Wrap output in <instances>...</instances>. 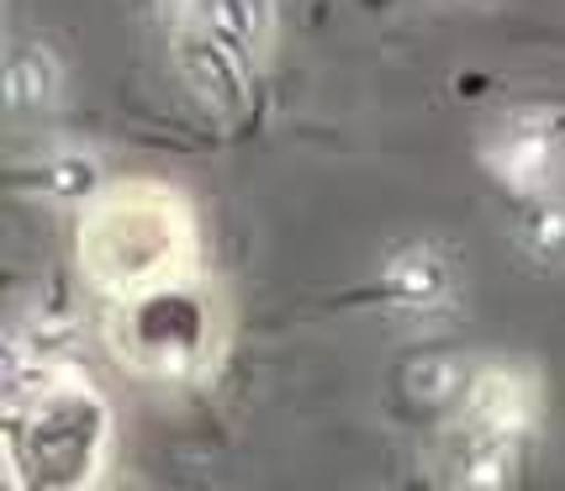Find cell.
Returning a JSON list of instances; mask_svg holds the SVG:
<instances>
[{
	"label": "cell",
	"mask_w": 565,
	"mask_h": 491,
	"mask_svg": "<svg viewBox=\"0 0 565 491\" xmlns=\"http://www.w3.org/2000/svg\"><path fill=\"white\" fill-rule=\"evenodd\" d=\"M58 100V64L38 43H17L6 53V111L11 117H38Z\"/></svg>",
	"instance_id": "cell-9"
},
{
	"label": "cell",
	"mask_w": 565,
	"mask_h": 491,
	"mask_svg": "<svg viewBox=\"0 0 565 491\" xmlns=\"http://www.w3.org/2000/svg\"><path fill=\"white\" fill-rule=\"evenodd\" d=\"M170 43H174V64L185 74V85H191L212 111H238L248 100V64L227 49V43H217L212 26H196V32L170 38Z\"/></svg>",
	"instance_id": "cell-7"
},
{
	"label": "cell",
	"mask_w": 565,
	"mask_h": 491,
	"mask_svg": "<svg viewBox=\"0 0 565 491\" xmlns=\"http://www.w3.org/2000/svg\"><path fill=\"white\" fill-rule=\"evenodd\" d=\"M106 455V407L85 381L64 392H49L26 407H11L6 423V466L11 491H26L38 476V491H79Z\"/></svg>",
	"instance_id": "cell-2"
},
{
	"label": "cell",
	"mask_w": 565,
	"mask_h": 491,
	"mask_svg": "<svg viewBox=\"0 0 565 491\" xmlns=\"http://www.w3.org/2000/svg\"><path fill=\"white\" fill-rule=\"evenodd\" d=\"M518 248L540 265V270H565V196H529L513 222Z\"/></svg>",
	"instance_id": "cell-11"
},
{
	"label": "cell",
	"mask_w": 565,
	"mask_h": 491,
	"mask_svg": "<svg viewBox=\"0 0 565 491\" xmlns=\"http://www.w3.org/2000/svg\"><path fill=\"white\" fill-rule=\"evenodd\" d=\"M460 6H487V0H460Z\"/></svg>",
	"instance_id": "cell-15"
},
{
	"label": "cell",
	"mask_w": 565,
	"mask_h": 491,
	"mask_svg": "<svg viewBox=\"0 0 565 491\" xmlns=\"http://www.w3.org/2000/svg\"><path fill=\"white\" fill-rule=\"evenodd\" d=\"M460 413H466V428L523 439L540 423V381L518 365H476L460 392Z\"/></svg>",
	"instance_id": "cell-6"
},
{
	"label": "cell",
	"mask_w": 565,
	"mask_h": 491,
	"mask_svg": "<svg viewBox=\"0 0 565 491\" xmlns=\"http://www.w3.org/2000/svg\"><path fill=\"white\" fill-rule=\"evenodd\" d=\"M79 491H111V487H100V481H85V487H79Z\"/></svg>",
	"instance_id": "cell-14"
},
{
	"label": "cell",
	"mask_w": 565,
	"mask_h": 491,
	"mask_svg": "<svg viewBox=\"0 0 565 491\" xmlns=\"http://www.w3.org/2000/svg\"><path fill=\"white\" fill-rule=\"evenodd\" d=\"M79 265L117 301L185 286L196 265V217L164 185H122L90 201L79 222Z\"/></svg>",
	"instance_id": "cell-1"
},
{
	"label": "cell",
	"mask_w": 565,
	"mask_h": 491,
	"mask_svg": "<svg viewBox=\"0 0 565 491\" xmlns=\"http://www.w3.org/2000/svg\"><path fill=\"white\" fill-rule=\"evenodd\" d=\"M518 476V439L466 428V439L449 455V487L455 491H513Z\"/></svg>",
	"instance_id": "cell-8"
},
{
	"label": "cell",
	"mask_w": 565,
	"mask_h": 491,
	"mask_svg": "<svg viewBox=\"0 0 565 491\" xmlns=\"http://www.w3.org/2000/svg\"><path fill=\"white\" fill-rule=\"evenodd\" d=\"M487 170L513 196H555L565 180V111L555 106H518L481 143Z\"/></svg>",
	"instance_id": "cell-4"
},
{
	"label": "cell",
	"mask_w": 565,
	"mask_h": 491,
	"mask_svg": "<svg viewBox=\"0 0 565 491\" xmlns=\"http://www.w3.org/2000/svg\"><path fill=\"white\" fill-rule=\"evenodd\" d=\"M460 301H466L460 259L444 244H434V238L402 244L381 265V307L396 322H407V328H434V322L455 318Z\"/></svg>",
	"instance_id": "cell-5"
},
{
	"label": "cell",
	"mask_w": 565,
	"mask_h": 491,
	"mask_svg": "<svg viewBox=\"0 0 565 491\" xmlns=\"http://www.w3.org/2000/svg\"><path fill=\"white\" fill-rule=\"evenodd\" d=\"M206 26H212V32H217V43H227L244 64H254V58H265V53H270L275 6L270 0H212Z\"/></svg>",
	"instance_id": "cell-10"
},
{
	"label": "cell",
	"mask_w": 565,
	"mask_h": 491,
	"mask_svg": "<svg viewBox=\"0 0 565 491\" xmlns=\"http://www.w3.org/2000/svg\"><path fill=\"white\" fill-rule=\"evenodd\" d=\"M26 185H32L38 196L74 206V201L96 196L100 164H96V153H85V148H53V153H43V159L32 164V180H26Z\"/></svg>",
	"instance_id": "cell-12"
},
{
	"label": "cell",
	"mask_w": 565,
	"mask_h": 491,
	"mask_svg": "<svg viewBox=\"0 0 565 491\" xmlns=\"http://www.w3.org/2000/svg\"><path fill=\"white\" fill-rule=\"evenodd\" d=\"M466 375L470 370L455 354H428V360H418V365L407 370V392L418 396V402H428V407H444V402H460Z\"/></svg>",
	"instance_id": "cell-13"
},
{
	"label": "cell",
	"mask_w": 565,
	"mask_h": 491,
	"mask_svg": "<svg viewBox=\"0 0 565 491\" xmlns=\"http://www.w3.org/2000/svg\"><path fill=\"white\" fill-rule=\"evenodd\" d=\"M106 339L122 365L153 375V381H196L217 360L212 301L191 296L185 286L117 301V312L106 318Z\"/></svg>",
	"instance_id": "cell-3"
}]
</instances>
